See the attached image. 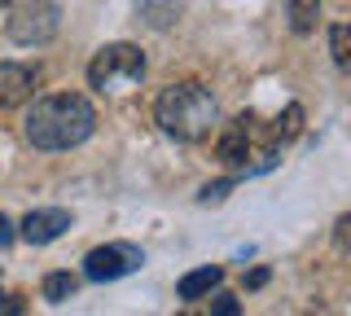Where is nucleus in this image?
I'll list each match as a JSON object with an SVG mask.
<instances>
[{"label":"nucleus","mask_w":351,"mask_h":316,"mask_svg":"<svg viewBox=\"0 0 351 316\" xmlns=\"http://www.w3.org/2000/svg\"><path fill=\"white\" fill-rule=\"evenodd\" d=\"M141 80H145V53L136 45H128V40L97 49L93 62H88V84H93L97 93H123Z\"/></svg>","instance_id":"3"},{"label":"nucleus","mask_w":351,"mask_h":316,"mask_svg":"<svg viewBox=\"0 0 351 316\" xmlns=\"http://www.w3.org/2000/svg\"><path fill=\"white\" fill-rule=\"evenodd\" d=\"M215 154H219V162L224 167H241V171H250V119L241 114L233 127H224L219 132V141H215Z\"/></svg>","instance_id":"8"},{"label":"nucleus","mask_w":351,"mask_h":316,"mask_svg":"<svg viewBox=\"0 0 351 316\" xmlns=\"http://www.w3.org/2000/svg\"><path fill=\"white\" fill-rule=\"evenodd\" d=\"M211 316H241V303L233 299V294H215V303H211Z\"/></svg>","instance_id":"15"},{"label":"nucleus","mask_w":351,"mask_h":316,"mask_svg":"<svg viewBox=\"0 0 351 316\" xmlns=\"http://www.w3.org/2000/svg\"><path fill=\"white\" fill-rule=\"evenodd\" d=\"M154 119H158V127L167 136L184 141V145H197V141H206L211 127L219 123V106H215L211 88H202L197 80H180V84H171V88L158 93Z\"/></svg>","instance_id":"2"},{"label":"nucleus","mask_w":351,"mask_h":316,"mask_svg":"<svg viewBox=\"0 0 351 316\" xmlns=\"http://www.w3.org/2000/svg\"><path fill=\"white\" fill-rule=\"evenodd\" d=\"M285 14H290V27L303 36V31L316 27V18H321V5H316V0H290V5H285Z\"/></svg>","instance_id":"11"},{"label":"nucleus","mask_w":351,"mask_h":316,"mask_svg":"<svg viewBox=\"0 0 351 316\" xmlns=\"http://www.w3.org/2000/svg\"><path fill=\"white\" fill-rule=\"evenodd\" d=\"M18 228H22V237H27L31 246H49L71 228V211H62V206H40V211H31Z\"/></svg>","instance_id":"7"},{"label":"nucleus","mask_w":351,"mask_h":316,"mask_svg":"<svg viewBox=\"0 0 351 316\" xmlns=\"http://www.w3.org/2000/svg\"><path fill=\"white\" fill-rule=\"evenodd\" d=\"M40 84V66L31 62H0V110H14L22 106Z\"/></svg>","instance_id":"6"},{"label":"nucleus","mask_w":351,"mask_h":316,"mask_svg":"<svg viewBox=\"0 0 351 316\" xmlns=\"http://www.w3.org/2000/svg\"><path fill=\"white\" fill-rule=\"evenodd\" d=\"M233 184H237V180H215V184H206V189L197 193V202H202V206H211V202H224L228 193H233Z\"/></svg>","instance_id":"14"},{"label":"nucleus","mask_w":351,"mask_h":316,"mask_svg":"<svg viewBox=\"0 0 351 316\" xmlns=\"http://www.w3.org/2000/svg\"><path fill=\"white\" fill-rule=\"evenodd\" d=\"M0 316H22V299L9 290H0Z\"/></svg>","instance_id":"17"},{"label":"nucleus","mask_w":351,"mask_h":316,"mask_svg":"<svg viewBox=\"0 0 351 316\" xmlns=\"http://www.w3.org/2000/svg\"><path fill=\"white\" fill-rule=\"evenodd\" d=\"M141 264H145L141 246H132V242H106V246H93L84 255V277L88 281H119V277H128V272H136Z\"/></svg>","instance_id":"5"},{"label":"nucleus","mask_w":351,"mask_h":316,"mask_svg":"<svg viewBox=\"0 0 351 316\" xmlns=\"http://www.w3.org/2000/svg\"><path fill=\"white\" fill-rule=\"evenodd\" d=\"M141 14H145L154 27H171L176 18H180V9L176 5H141Z\"/></svg>","instance_id":"13"},{"label":"nucleus","mask_w":351,"mask_h":316,"mask_svg":"<svg viewBox=\"0 0 351 316\" xmlns=\"http://www.w3.org/2000/svg\"><path fill=\"white\" fill-rule=\"evenodd\" d=\"M219 281H224V268L219 264H206V268H193V272H184L180 277V286H176V294H180V299H202V294H211Z\"/></svg>","instance_id":"9"},{"label":"nucleus","mask_w":351,"mask_h":316,"mask_svg":"<svg viewBox=\"0 0 351 316\" xmlns=\"http://www.w3.org/2000/svg\"><path fill=\"white\" fill-rule=\"evenodd\" d=\"M180 316H197V312H180Z\"/></svg>","instance_id":"20"},{"label":"nucleus","mask_w":351,"mask_h":316,"mask_svg":"<svg viewBox=\"0 0 351 316\" xmlns=\"http://www.w3.org/2000/svg\"><path fill=\"white\" fill-rule=\"evenodd\" d=\"M97 110L84 93H53L40 97L22 119V132L36 149H75L93 136Z\"/></svg>","instance_id":"1"},{"label":"nucleus","mask_w":351,"mask_h":316,"mask_svg":"<svg viewBox=\"0 0 351 316\" xmlns=\"http://www.w3.org/2000/svg\"><path fill=\"white\" fill-rule=\"evenodd\" d=\"M58 27H62V5H49V0H40V5H14L9 9V40L22 49H36V45H49L53 36H58Z\"/></svg>","instance_id":"4"},{"label":"nucleus","mask_w":351,"mask_h":316,"mask_svg":"<svg viewBox=\"0 0 351 316\" xmlns=\"http://www.w3.org/2000/svg\"><path fill=\"white\" fill-rule=\"evenodd\" d=\"M334 246H338V250H351V211L338 215V224H334Z\"/></svg>","instance_id":"16"},{"label":"nucleus","mask_w":351,"mask_h":316,"mask_svg":"<svg viewBox=\"0 0 351 316\" xmlns=\"http://www.w3.org/2000/svg\"><path fill=\"white\" fill-rule=\"evenodd\" d=\"M9 242H14V224L0 215V246H9Z\"/></svg>","instance_id":"19"},{"label":"nucleus","mask_w":351,"mask_h":316,"mask_svg":"<svg viewBox=\"0 0 351 316\" xmlns=\"http://www.w3.org/2000/svg\"><path fill=\"white\" fill-rule=\"evenodd\" d=\"M329 53H334V66L351 75V23L329 27Z\"/></svg>","instance_id":"10"},{"label":"nucleus","mask_w":351,"mask_h":316,"mask_svg":"<svg viewBox=\"0 0 351 316\" xmlns=\"http://www.w3.org/2000/svg\"><path fill=\"white\" fill-rule=\"evenodd\" d=\"M75 290H80V281H75L71 272H49V277H44V299L49 303H66Z\"/></svg>","instance_id":"12"},{"label":"nucleus","mask_w":351,"mask_h":316,"mask_svg":"<svg viewBox=\"0 0 351 316\" xmlns=\"http://www.w3.org/2000/svg\"><path fill=\"white\" fill-rule=\"evenodd\" d=\"M263 281H268V268H255V272H250V277H246V290H259Z\"/></svg>","instance_id":"18"}]
</instances>
